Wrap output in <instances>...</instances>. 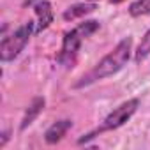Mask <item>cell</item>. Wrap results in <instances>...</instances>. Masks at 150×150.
Instances as JSON below:
<instances>
[{
	"mask_svg": "<svg viewBox=\"0 0 150 150\" xmlns=\"http://www.w3.org/2000/svg\"><path fill=\"white\" fill-rule=\"evenodd\" d=\"M132 42H134V41H132L131 35H127V37H124L122 41H118L117 46H115L111 51H108L88 72H85L83 76L72 85V88L80 90V88L90 87V85H94V83H97V81L108 80V78L115 76V74H118V72L129 64L131 55L134 53Z\"/></svg>",
	"mask_w": 150,
	"mask_h": 150,
	"instance_id": "6da1fadb",
	"label": "cell"
},
{
	"mask_svg": "<svg viewBox=\"0 0 150 150\" xmlns=\"http://www.w3.org/2000/svg\"><path fill=\"white\" fill-rule=\"evenodd\" d=\"M101 28V23L97 20H83L81 23H78L74 28L67 30L62 37V44L60 50L55 57L57 64L62 65L64 69H72L78 62V55L81 50V44L85 42V39H88L90 35H94L97 30Z\"/></svg>",
	"mask_w": 150,
	"mask_h": 150,
	"instance_id": "7a4b0ae2",
	"label": "cell"
},
{
	"mask_svg": "<svg viewBox=\"0 0 150 150\" xmlns=\"http://www.w3.org/2000/svg\"><path fill=\"white\" fill-rule=\"evenodd\" d=\"M139 106H141L139 97H131V99L120 103L117 108H113V111H110V113L103 118L101 125H97L96 129H92V131L81 134V136L78 138L76 145H80V146H81V145H88L90 141H94V139L99 138L101 134L111 132V131H117V129L124 127V125L136 115V111H138Z\"/></svg>",
	"mask_w": 150,
	"mask_h": 150,
	"instance_id": "3957f363",
	"label": "cell"
},
{
	"mask_svg": "<svg viewBox=\"0 0 150 150\" xmlns=\"http://www.w3.org/2000/svg\"><path fill=\"white\" fill-rule=\"evenodd\" d=\"M34 34H35V20H28L21 23L18 28H14L9 35H4L0 41V62L9 64L16 60L27 48Z\"/></svg>",
	"mask_w": 150,
	"mask_h": 150,
	"instance_id": "277c9868",
	"label": "cell"
},
{
	"mask_svg": "<svg viewBox=\"0 0 150 150\" xmlns=\"http://www.w3.org/2000/svg\"><path fill=\"white\" fill-rule=\"evenodd\" d=\"M32 9L35 13V34H41L51 27L55 21V13L50 0H35L32 4Z\"/></svg>",
	"mask_w": 150,
	"mask_h": 150,
	"instance_id": "5b68a950",
	"label": "cell"
},
{
	"mask_svg": "<svg viewBox=\"0 0 150 150\" xmlns=\"http://www.w3.org/2000/svg\"><path fill=\"white\" fill-rule=\"evenodd\" d=\"M44 108H46V97L44 96H35L28 103V106L25 108V113H23L21 122H20V132H25L39 118V115L44 111Z\"/></svg>",
	"mask_w": 150,
	"mask_h": 150,
	"instance_id": "8992f818",
	"label": "cell"
},
{
	"mask_svg": "<svg viewBox=\"0 0 150 150\" xmlns=\"http://www.w3.org/2000/svg\"><path fill=\"white\" fill-rule=\"evenodd\" d=\"M72 129V120L71 118H58V120H55L46 131H44V143L46 145H57V143H60L65 136H67V132Z\"/></svg>",
	"mask_w": 150,
	"mask_h": 150,
	"instance_id": "52a82bcc",
	"label": "cell"
},
{
	"mask_svg": "<svg viewBox=\"0 0 150 150\" xmlns=\"http://www.w3.org/2000/svg\"><path fill=\"white\" fill-rule=\"evenodd\" d=\"M96 9H97L96 2H90V0H87V2H78V4H72L67 9H64L62 20L64 21H76V20H81V18L92 14Z\"/></svg>",
	"mask_w": 150,
	"mask_h": 150,
	"instance_id": "ba28073f",
	"label": "cell"
},
{
	"mask_svg": "<svg viewBox=\"0 0 150 150\" xmlns=\"http://www.w3.org/2000/svg\"><path fill=\"white\" fill-rule=\"evenodd\" d=\"M148 57H150V28H148V30L143 34V37L139 39V42H138V46H136V50H134V53H132V60H134L136 65H139V64H143Z\"/></svg>",
	"mask_w": 150,
	"mask_h": 150,
	"instance_id": "9c48e42d",
	"label": "cell"
},
{
	"mask_svg": "<svg viewBox=\"0 0 150 150\" xmlns=\"http://www.w3.org/2000/svg\"><path fill=\"white\" fill-rule=\"evenodd\" d=\"M127 13L131 18H143L150 16V0H134L129 4Z\"/></svg>",
	"mask_w": 150,
	"mask_h": 150,
	"instance_id": "30bf717a",
	"label": "cell"
},
{
	"mask_svg": "<svg viewBox=\"0 0 150 150\" xmlns=\"http://www.w3.org/2000/svg\"><path fill=\"white\" fill-rule=\"evenodd\" d=\"M11 139V129H4L0 132V148H6V145Z\"/></svg>",
	"mask_w": 150,
	"mask_h": 150,
	"instance_id": "8fae6325",
	"label": "cell"
},
{
	"mask_svg": "<svg viewBox=\"0 0 150 150\" xmlns=\"http://www.w3.org/2000/svg\"><path fill=\"white\" fill-rule=\"evenodd\" d=\"M108 2H111L113 6H118V4H122V2H125V0H108Z\"/></svg>",
	"mask_w": 150,
	"mask_h": 150,
	"instance_id": "7c38bea8",
	"label": "cell"
},
{
	"mask_svg": "<svg viewBox=\"0 0 150 150\" xmlns=\"http://www.w3.org/2000/svg\"><path fill=\"white\" fill-rule=\"evenodd\" d=\"M90 2H97V0H90Z\"/></svg>",
	"mask_w": 150,
	"mask_h": 150,
	"instance_id": "4fadbf2b",
	"label": "cell"
}]
</instances>
